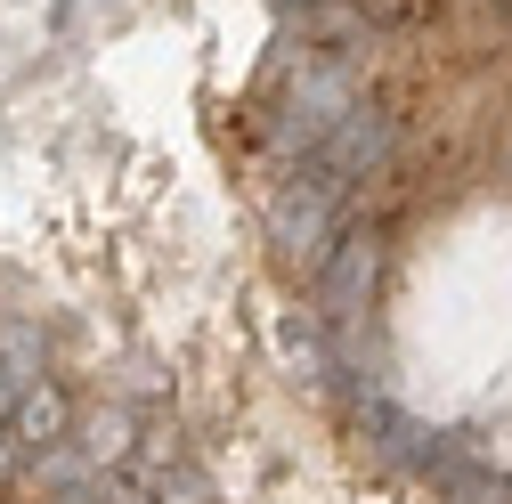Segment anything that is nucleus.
I'll use <instances>...</instances> for the list:
<instances>
[{
	"label": "nucleus",
	"mask_w": 512,
	"mask_h": 504,
	"mask_svg": "<svg viewBox=\"0 0 512 504\" xmlns=\"http://www.w3.org/2000/svg\"><path fill=\"white\" fill-rule=\"evenodd\" d=\"M391 147H399V122L382 114L374 98H358V106H350V114L334 122V131H326V147H317V163H326L334 179H350V187H358V179H374L382 163H391Z\"/></svg>",
	"instance_id": "obj_3"
},
{
	"label": "nucleus",
	"mask_w": 512,
	"mask_h": 504,
	"mask_svg": "<svg viewBox=\"0 0 512 504\" xmlns=\"http://www.w3.org/2000/svg\"><path fill=\"white\" fill-rule=\"evenodd\" d=\"M66 423H74V407H66V391H57V383H33L25 399H17V439H25V448H57V439H66Z\"/></svg>",
	"instance_id": "obj_4"
},
{
	"label": "nucleus",
	"mask_w": 512,
	"mask_h": 504,
	"mask_svg": "<svg viewBox=\"0 0 512 504\" xmlns=\"http://www.w3.org/2000/svg\"><path fill=\"white\" fill-rule=\"evenodd\" d=\"M139 488H147L155 504H220V496H212V480H204L196 464H187V456H163V464H147V472H139Z\"/></svg>",
	"instance_id": "obj_5"
},
{
	"label": "nucleus",
	"mask_w": 512,
	"mask_h": 504,
	"mask_svg": "<svg viewBox=\"0 0 512 504\" xmlns=\"http://www.w3.org/2000/svg\"><path fill=\"white\" fill-rule=\"evenodd\" d=\"M342 204H350V179H334L317 155H301L285 171V187L269 196V244L285 252L293 269H326V252L342 244Z\"/></svg>",
	"instance_id": "obj_1"
},
{
	"label": "nucleus",
	"mask_w": 512,
	"mask_h": 504,
	"mask_svg": "<svg viewBox=\"0 0 512 504\" xmlns=\"http://www.w3.org/2000/svg\"><path fill=\"white\" fill-rule=\"evenodd\" d=\"M277 9H309V0H277Z\"/></svg>",
	"instance_id": "obj_6"
},
{
	"label": "nucleus",
	"mask_w": 512,
	"mask_h": 504,
	"mask_svg": "<svg viewBox=\"0 0 512 504\" xmlns=\"http://www.w3.org/2000/svg\"><path fill=\"white\" fill-rule=\"evenodd\" d=\"M374 269H382V244L374 228H342V244L326 252V269H317V318L326 326H350L366 293H374Z\"/></svg>",
	"instance_id": "obj_2"
}]
</instances>
